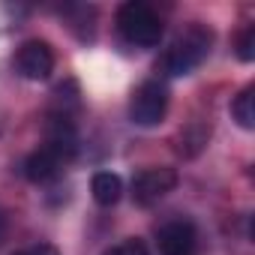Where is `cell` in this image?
Listing matches in <instances>:
<instances>
[{
    "label": "cell",
    "mask_w": 255,
    "mask_h": 255,
    "mask_svg": "<svg viewBox=\"0 0 255 255\" xmlns=\"http://www.w3.org/2000/svg\"><path fill=\"white\" fill-rule=\"evenodd\" d=\"M102 255H147V246H144L138 237H129V240L114 243V246H111V249H105Z\"/></svg>",
    "instance_id": "cell-11"
},
{
    "label": "cell",
    "mask_w": 255,
    "mask_h": 255,
    "mask_svg": "<svg viewBox=\"0 0 255 255\" xmlns=\"http://www.w3.org/2000/svg\"><path fill=\"white\" fill-rule=\"evenodd\" d=\"M168 111V90L162 81H144L129 99V117L138 126H156Z\"/></svg>",
    "instance_id": "cell-3"
},
{
    "label": "cell",
    "mask_w": 255,
    "mask_h": 255,
    "mask_svg": "<svg viewBox=\"0 0 255 255\" xmlns=\"http://www.w3.org/2000/svg\"><path fill=\"white\" fill-rule=\"evenodd\" d=\"M90 192H93V201L99 207H111L123 195V180L111 171H96L93 180H90Z\"/></svg>",
    "instance_id": "cell-9"
},
{
    "label": "cell",
    "mask_w": 255,
    "mask_h": 255,
    "mask_svg": "<svg viewBox=\"0 0 255 255\" xmlns=\"http://www.w3.org/2000/svg\"><path fill=\"white\" fill-rule=\"evenodd\" d=\"M6 231H9V219H6V213L0 210V243L6 240Z\"/></svg>",
    "instance_id": "cell-14"
},
{
    "label": "cell",
    "mask_w": 255,
    "mask_h": 255,
    "mask_svg": "<svg viewBox=\"0 0 255 255\" xmlns=\"http://www.w3.org/2000/svg\"><path fill=\"white\" fill-rule=\"evenodd\" d=\"M117 33L123 36L126 45L135 48H153L162 39V18L153 6L141 3V0H129L117 9Z\"/></svg>",
    "instance_id": "cell-1"
},
{
    "label": "cell",
    "mask_w": 255,
    "mask_h": 255,
    "mask_svg": "<svg viewBox=\"0 0 255 255\" xmlns=\"http://www.w3.org/2000/svg\"><path fill=\"white\" fill-rule=\"evenodd\" d=\"M237 57H240L243 63H249V60L255 57V27H252V24L237 36Z\"/></svg>",
    "instance_id": "cell-12"
},
{
    "label": "cell",
    "mask_w": 255,
    "mask_h": 255,
    "mask_svg": "<svg viewBox=\"0 0 255 255\" xmlns=\"http://www.w3.org/2000/svg\"><path fill=\"white\" fill-rule=\"evenodd\" d=\"M210 30L207 27H201L198 21L195 24H189L186 27V33H180L174 42H171V48L162 54V60H159V72L162 75H189L192 69H198L201 66V60L207 57V51H210Z\"/></svg>",
    "instance_id": "cell-2"
},
{
    "label": "cell",
    "mask_w": 255,
    "mask_h": 255,
    "mask_svg": "<svg viewBox=\"0 0 255 255\" xmlns=\"http://www.w3.org/2000/svg\"><path fill=\"white\" fill-rule=\"evenodd\" d=\"M162 255H198V231L189 219H171L156 234Z\"/></svg>",
    "instance_id": "cell-7"
},
{
    "label": "cell",
    "mask_w": 255,
    "mask_h": 255,
    "mask_svg": "<svg viewBox=\"0 0 255 255\" xmlns=\"http://www.w3.org/2000/svg\"><path fill=\"white\" fill-rule=\"evenodd\" d=\"M12 255H30V252H12Z\"/></svg>",
    "instance_id": "cell-15"
},
{
    "label": "cell",
    "mask_w": 255,
    "mask_h": 255,
    "mask_svg": "<svg viewBox=\"0 0 255 255\" xmlns=\"http://www.w3.org/2000/svg\"><path fill=\"white\" fill-rule=\"evenodd\" d=\"M42 147H48L54 156H60L63 165L78 153V129H75V123H72V117L66 111H57V114L48 117V123H45V144Z\"/></svg>",
    "instance_id": "cell-5"
},
{
    "label": "cell",
    "mask_w": 255,
    "mask_h": 255,
    "mask_svg": "<svg viewBox=\"0 0 255 255\" xmlns=\"http://www.w3.org/2000/svg\"><path fill=\"white\" fill-rule=\"evenodd\" d=\"M231 114H234V120L243 126V129H252V126H255V87H252V84L243 87V90L234 96Z\"/></svg>",
    "instance_id": "cell-10"
},
{
    "label": "cell",
    "mask_w": 255,
    "mask_h": 255,
    "mask_svg": "<svg viewBox=\"0 0 255 255\" xmlns=\"http://www.w3.org/2000/svg\"><path fill=\"white\" fill-rule=\"evenodd\" d=\"M30 255H60L54 246H48V243H42V246H36V249H30Z\"/></svg>",
    "instance_id": "cell-13"
},
{
    "label": "cell",
    "mask_w": 255,
    "mask_h": 255,
    "mask_svg": "<svg viewBox=\"0 0 255 255\" xmlns=\"http://www.w3.org/2000/svg\"><path fill=\"white\" fill-rule=\"evenodd\" d=\"M60 171H63V159L54 156L48 147H39V150H33V153L24 159V177H27L30 183H48V180H54Z\"/></svg>",
    "instance_id": "cell-8"
},
{
    "label": "cell",
    "mask_w": 255,
    "mask_h": 255,
    "mask_svg": "<svg viewBox=\"0 0 255 255\" xmlns=\"http://www.w3.org/2000/svg\"><path fill=\"white\" fill-rule=\"evenodd\" d=\"M15 69L27 81H45L54 72V51L42 39H30L18 48L15 54Z\"/></svg>",
    "instance_id": "cell-4"
},
{
    "label": "cell",
    "mask_w": 255,
    "mask_h": 255,
    "mask_svg": "<svg viewBox=\"0 0 255 255\" xmlns=\"http://www.w3.org/2000/svg\"><path fill=\"white\" fill-rule=\"evenodd\" d=\"M174 186H177V171L174 168H144L132 180V195L141 207H150L159 198H165Z\"/></svg>",
    "instance_id": "cell-6"
}]
</instances>
